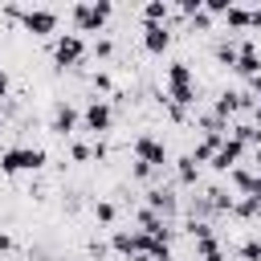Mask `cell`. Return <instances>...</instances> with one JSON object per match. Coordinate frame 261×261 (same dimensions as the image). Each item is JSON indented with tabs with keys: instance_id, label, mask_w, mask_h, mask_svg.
I'll return each mask as SVG.
<instances>
[{
	"instance_id": "obj_15",
	"label": "cell",
	"mask_w": 261,
	"mask_h": 261,
	"mask_svg": "<svg viewBox=\"0 0 261 261\" xmlns=\"http://www.w3.org/2000/svg\"><path fill=\"white\" fill-rule=\"evenodd\" d=\"M216 61L237 65V45H232V41H220V45H216Z\"/></svg>"
},
{
	"instance_id": "obj_27",
	"label": "cell",
	"mask_w": 261,
	"mask_h": 261,
	"mask_svg": "<svg viewBox=\"0 0 261 261\" xmlns=\"http://www.w3.org/2000/svg\"><path fill=\"white\" fill-rule=\"evenodd\" d=\"M257 220H261V208H257Z\"/></svg>"
},
{
	"instance_id": "obj_9",
	"label": "cell",
	"mask_w": 261,
	"mask_h": 261,
	"mask_svg": "<svg viewBox=\"0 0 261 261\" xmlns=\"http://www.w3.org/2000/svg\"><path fill=\"white\" fill-rule=\"evenodd\" d=\"M232 69H241L245 77H261V53H257L253 41L237 45V65H232Z\"/></svg>"
},
{
	"instance_id": "obj_7",
	"label": "cell",
	"mask_w": 261,
	"mask_h": 261,
	"mask_svg": "<svg viewBox=\"0 0 261 261\" xmlns=\"http://www.w3.org/2000/svg\"><path fill=\"white\" fill-rule=\"evenodd\" d=\"M20 20H24V29L37 33V37H45V33L57 29V12H53V8H29V12H20Z\"/></svg>"
},
{
	"instance_id": "obj_18",
	"label": "cell",
	"mask_w": 261,
	"mask_h": 261,
	"mask_svg": "<svg viewBox=\"0 0 261 261\" xmlns=\"http://www.w3.org/2000/svg\"><path fill=\"white\" fill-rule=\"evenodd\" d=\"M257 208H261V204L249 200V196H245V200H232V212H237V216H257Z\"/></svg>"
},
{
	"instance_id": "obj_19",
	"label": "cell",
	"mask_w": 261,
	"mask_h": 261,
	"mask_svg": "<svg viewBox=\"0 0 261 261\" xmlns=\"http://www.w3.org/2000/svg\"><path fill=\"white\" fill-rule=\"evenodd\" d=\"M94 216H98L102 224H110V220H114V204H106V200H102V204H94Z\"/></svg>"
},
{
	"instance_id": "obj_1",
	"label": "cell",
	"mask_w": 261,
	"mask_h": 261,
	"mask_svg": "<svg viewBox=\"0 0 261 261\" xmlns=\"http://www.w3.org/2000/svg\"><path fill=\"white\" fill-rule=\"evenodd\" d=\"M167 98H171L175 106H192V102H196L188 61H171V65H167Z\"/></svg>"
},
{
	"instance_id": "obj_22",
	"label": "cell",
	"mask_w": 261,
	"mask_h": 261,
	"mask_svg": "<svg viewBox=\"0 0 261 261\" xmlns=\"http://www.w3.org/2000/svg\"><path fill=\"white\" fill-rule=\"evenodd\" d=\"M4 98H8V73L0 69V102H4Z\"/></svg>"
},
{
	"instance_id": "obj_10",
	"label": "cell",
	"mask_w": 261,
	"mask_h": 261,
	"mask_svg": "<svg viewBox=\"0 0 261 261\" xmlns=\"http://www.w3.org/2000/svg\"><path fill=\"white\" fill-rule=\"evenodd\" d=\"M143 45H147V53H163V49L171 45L167 24H143Z\"/></svg>"
},
{
	"instance_id": "obj_21",
	"label": "cell",
	"mask_w": 261,
	"mask_h": 261,
	"mask_svg": "<svg viewBox=\"0 0 261 261\" xmlns=\"http://www.w3.org/2000/svg\"><path fill=\"white\" fill-rule=\"evenodd\" d=\"M151 171H155V167H147V163H139V159H135V175H139V179H147Z\"/></svg>"
},
{
	"instance_id": "obj_3",
	"label": "cell",
	"mask_w": 261,
	"mask_h": 261,
	"mask_svg": "<svg viewBox=\"0 0 261 261\" xmlns=\"http://www.w3.org/2000/svg\"><path fill=\"white\" fill-rule=\"evenodd\" d=\"M106 16H110V4L102 0V4H73V24H77V33H98L102 24H106Z\"/></svg>"
},
{
	"instance_id": "obj_25",
	"label": "cell",
	"mask_w": 261,
	"mask_h": 261,
	"mask_svg": "<svg viewBox=\"0 0 261 261\" xmlns=\"http://www.w3.org/2000/svg\"><path fill=\"white\" fill-rule=\"evenodd\" d=\"M253 118H257V122H261V102H253Z\"/></svg>"
},
{
	"instance_id": "obj_5",
	"label": "cell",
	"mask_w": 261,
	"mask_h": 261,
	"mask_svg": "<svg viewBox=\"0 0 261 261\" xmlns=\"http://www.w3.org/2000/svg\"><path fill=\"white\" fill-rule=\"evenodd\" d=\"M82 122H86V130H90V135H102V130H110V122H114V110H110V102H106V98H94V102L82 110Z\"/></svg>"
},
{
	"instance_id": "obj_17",
	"label": "cell",
	"mask_w": 261,
	"mask_h": 261,
	"mask_svg": "<svg viewBox=\"0 0 261 261\" xmlns=\"http://www.w3.org/2000/svg\"><path fill=\"white\" fill-rule=\"evenodd\" d=\"M241 257H245V261H261V241H257V237L241 241Z\"/></svg>"
},
{
	"instance_id": "obj_6",
	"label": "cell",
	"mask_w": 261,
	"mask_h": 261,
	"mask_svg": "<svg viewBox=\"0 0 261 261\" xmlns=\"http://www.w3.org/2000/svg\"><path fill=\"white\" fill-rule=\"evenodd\" d=\"M135 159L147 163V167H163V163H167V147H163L155 135H139V139H135Z\"/></svg>"
},
{
	"instance_id": "obj_11",
	"label": "cell",
	"mask_w": 261,
	"mask_h": 261,
	"mask_svg": "<svg viewBox=\"0 0 261 261\" xmlns=\"http://www.w3.org/2000/svg\"><path fill=\"white\" fill-rule=\"evenodd\" d=\"M77 126V110L69 106V102H57V110H53V122H49V130L53 135H69Z\"/></svg>"
},
{
	"instance_id": "obj_12",
	"label": "cell",
	"mask_w": 261,
	"mask_h": 261,
	"mask_svg": "<svg viewBox=\"0 0 261 261\" xmlns=\"http://www.w3.org/2000/svg\"><path fill=\"white\" fill-rule=\"evenodd\" d=\"M147 208H151L155 216H171V212H175V196H171L167 188H151V192H147Z\"/></svg>"
},
{
	"instance_id": "obj_13",
	"label": "cell",
	"mask_w": 261,
	"mask_h": 261,
	"mask_svg": "<svg viewBox=\"0 0 261 261\" xmlns=\"http://www.w3.org/2000/svg\"><path fill=\"white\" fill-rule=\"evenodd\" d=\"M175 171H179V184H196V179H200V163H196L192 155H184V159L175 163Z\"/></svg>"
},
{
	"instance_id": "obj_20",
	"label": "cell",
	"mask_w": 261,
	"mask_h": 261,
	"mask_svg": "<svg viewBox=\"0 0 261 261\" xmlns=\"http://www.w3.org/2000/svg\"><path fill=\"white\" fill-rule=\"evenodd\" d=\"M94 155V147H86V143H73V159H90Z\"/></svg>"
},
{
	"instance_id": "obj_26",
	"label": "cell",
	"mask_w": 261,
	"mask_h": 261,
	"mask_svg": "<svg viewBox=\"0 0 261 261\" xmlns=\"http://www.w3.org/2000/svg\"><path fill=\"white\" fill-rule=\"evenodd\" d=\"M0 135H4V118H0Z\"/></svg>"
},
{
	"instance_id": "obj_16",
	"label": "cell",
	"mask_w": 261,
	"mask_h": 261,
	"mask_svg": "<svg viewBox=\"0 0 261 261\" xmlns=\"http://www.w3.org/2000/svg\"><path fill=\"white\" fill-rule=\"evenodd\" d=\"M110 245H114V253H122V257H130V228H118Z\"/></svg>"
},
{
	"instance_id": "obj_24",
	"label": "cell",
	"mask_w": 261,
	"mask_h": 261,
	"mask_svg": "<svg viewBox=\"0 0 261 261\" xmlns=\"http://www.w3.org/2000/svg\"><path fill=\"white\" fill-rule=\"evenodd\" d=\"M0 249H12V237H4V232H0Z\"/></svg>"
},
{
	"instance_id": "obj_14",
	"label": "cell",
	"mask_w": 261,
	"mask_h": 261,
	"mask_svg": "<svg viewBox=\"0 0 261 261\" xmlns=\"http://www.w3.org/2000/svg\"><path fill=\"white\" fill-rule=\"evenodd\" d=\"M143 16H147V24H167V4L163 0H151L143 8Z\"/></svg>"
},
{
	"instance_id": "obj_4",
	"label": "cell",
	"mask_w": 261,
	"mask_h": 261,
	"mask_svg": "<svg viewBox=\"0 0 261 261\" xmlns=\"http://www.w3.org/2000/svg\"><path fill=\"white\" fill-rule=\"evenodd\" d=\"M82 53H86V41H82L77 33H61L57 45H53V61H57L61 69H65V65H77Z\"/></svg>"
},
{
	"instance_id": "obj_2",
	"label": "cell",
	"mask_w": 261,
	"mask_h": 261,
	"mask_svg": "<svg viewBox=\"0 0 261 261\" xmlns=\"http://www.w3.org/2000/svg\"><path fill=\"white\" fill-rule=\"evenodd\" d=\"M45 163V151L41 147H8L4 155H0V171H8V175H16V171H37Z\"/></svg>"
},
{
	"instance_id": "obj_23",
	"label": "cell",
	"mask_w": 261,
	"mask_h": 261,
	"mask_svg": "<svg viewBox=\"0 0 261 261\" xmlns=\"http://www.w3.org/2000/svg\"><path fill=\"white\" fill-rule=\"evenodd\" d=\"M200 261H224V253L216 249V253H208V257H200Z\"/></svg>"
},
{
	"instance_id": "obj_8",
	"label": "cell",
	"mask_w": 261,
	"mask_h": 261,
	"mask_svg": "<svg viewBox=\"0 0 261 261\" xmlns=\"http://www.w3.org/2000/svg\"><path fill=\"white\" fill-rule=\"evenodd\" d=\"M241 155H245V147H241L232 135H224V143H220V147H216V155H212V167H216V171H232Z\"/></svg>"
}]
</instances>
